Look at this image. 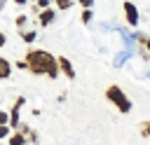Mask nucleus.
Here are the masks:
<instances>
[{
	"instance_id": "1",
	"label": "nucleus",
	"mask_w": 150,
	"mask_h": 145,
	"mask_svg": "<svg viewBox=\"0 0 150 145\" xmlns=\"http://www.w3.org/2000/svg\"><path fill=\"white\" fill-rule=\"evenodd\" d=\"M28 68L35 72V75H40V72H47L49 77H56V61H54V56L52 54H47V51H42V49H38V51H28Z\"/></svg>"
},
{
	"instance_id": "3",
	"label": "nucleus",
	"mask_w": 150,
	"mask_h": 145,
	"mask_svg": "<svg viewBox=\"0 0 150 145\" xmlns=\"http://www.w3.org/2000/svg\"><path fill=\"white\" fill-rule=\"evenodd\" d=\"M124 12H127V21L134 26V23H138V9L131 5V2H124Z\"/></svg>"
},
{
	"instance_id": "9",
	"label": "nucleus",
	"mask_w": 150,
	"mask_h": 145,
	"mask_svg": "<svg viewBox=\"0 0 150 145\" xmlns=\"http://www.w3.org/2000/svg\"><path fill=\"white\" fill-rule=\"evenodd\" d=\"M23 40H26V42H33V40H35V33H26Z\"/></svg>"
},
{
	"instance_id": "6",
	"label": "nucleus",
	"mask_w": 150,
	"mask_h": 145,
	"mask_svg": "<svg viewBox=\"0 0 150 145\" xmlns=\"http://www.w3.org/2000/svg\"><path fill=\"white\" fill-rule=\"evenodd\" d=\"M9 75V63L5 58H0V77H7Z\"/></svg>"
},
{
	"instance_id": "13",
	"label": "nucleus",
	"mask_w": 150,
	"mask_h": 145,
	"mask_svg": "<svg viewBox=\"0 0 150 145\" xmlns=\"http://www.w3.org/2000/svg\"><path fill=\"white\" fill-rule=\"evenodd\" d=\"M2 44H5V35L0 33V47H2Z\"/></svg>"
},
{
	"instance_id": "4",
	"label": "nucleus",
	"mask_w": 150,
	"mask_h": 145,
	"mask_svg": "<svg viewBox=\"0 0 150 145\" xmlns=\"http://www.w3.org/2000/svg\"><path fill=\"white\" fill-rule=\"evenodd\" d=\"M59 65H61V70L66 72V77H75V72H73V65H70L66 58H59Z\"/></svg>"
},
{
	"instance_id": "11",
	"label": "nucleus",
	"mask_w": 150,
	"mask_h": 145,
	"mask_svg": "<svg viewBox=\"0 0 150 145\" xmlns=\"http://www.w3.org/2000/svg\"><path fill=\"white\" fill-rule=\"evenodd\" d=\"M7 133H9V129H7V126H0V138H2V136H7Z\"/></svg>"
},
{
	"instance_id": "7",
	"label": "nucleus",
	"mask_w": 150,
	"mask_h": 145,
	"mask_svg": "<svg viewBox=\"0 0 150 145\" xmlns=\"http://www.w3.org/2000/svg\"><path fill=\"white\" fill-rule=\"evenodd\" d=\"M12 145H23V136L21 133H16V136H12V140H9Z\"/></svg>"
},
{
	"instance_id": "2",
	"label": "nucleus",
	"mask_w": 150,
	"mask_h": 145,
	"mask_svg": "<svg viewBox=\"0 0 150 145\" xmlns=\"http://www.w3.org/2000/svg\"><path fill=\"white\" fill-rule=\"evenodd\" d=\"M105 96H108V98H110V101H112L122 112H129V110H131V103H129V98L122 94V89H120V87H110V89L105 91Z\"/></svg>"
},
{
	"instance_id": "10",
	"label": "nucleus",
	"mask_w": 150,
	"mask_h": 145,
	"mask_svg": "<svg viewBox=\"0 0 150 145\" xmlns=\"http://www.w3.org/2000/svg\"><path fill=\"white\" fill-rule=\"evenodd\" d=\"M5 122H7V112H0V126H5Z\"/></svg>"
},
{
	"instance_id": "5",
	"label": "nucleus",
	"mask_w": 150,
	"mask_h": 145,
	"mask_svg": "<svg viewBox=\"0 0 150 145\" xmlns=\"http://www.w3.org/2000/svg\"><path fill=\"white\" fill-rule=\"evenodd\" d=\"M52 19H54V12H52V9H45V12L40 14V23H42V26L52 23Z\"/></svg>"
},
{
	"instance_id": "8",
	"label": "nucleus",
	"mask_w": 150,
	"mask_h": 145,
	"mask_svg": "<svg viewBox=\"0 0 150 145\" xmlns=\"http://www.w3.org/2000/svg\"><path fill=\"white\" fill-rule=\"evenodd\" d=\"M141 129H143V133H145V136H150V122H145V124H141Z\"/></svg>"
},
{
	"instance_id": "12",
	"label": "nucleus",
	"mask_w": 150,
	"mask_h": 145,
	"mask_svg": "<svg viewBox=\"0 0 150 145\" xmlns=\"http://www.w3.org/2000/svg\"><path fill=\"white\" fill-rule=\"evenodd\" d=\"M141 42H145V44H148V49H150V40H145V37L141 35Z\"/></svg>"
}]
</instances>
